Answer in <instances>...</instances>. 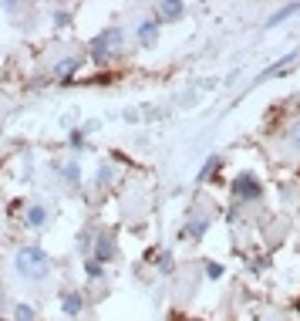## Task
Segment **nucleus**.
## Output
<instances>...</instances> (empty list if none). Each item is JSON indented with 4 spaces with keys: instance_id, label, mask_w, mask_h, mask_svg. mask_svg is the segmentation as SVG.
Returning <instances> with one entry per match:
<instances>
[{
    "instance_id": "obj_10",
    "label": "nucleus",
    "mask_w": 300,
    "mask_h": 321,
    "mask_svg": "<svg viewBox=\"0 0 300 321\" xmlns=\"http://www.w3.org/2000/svg\"><path fill=\"white\" fill-rule=\"evenodd\" d=\"M14 315H17V321H34V311H31L27 304H17V311H14Z\"/></svg>"
},
{
    "instance_id": "obj_8",
    "label": "nucleus",
    "mask_w": 300,
    "mask_h": 321,
    "mask_svg": "<svg viewBox=\"0 0 300 321\" xmlns=\"http://www.w3.org/2000/svg\"><path fill=\"white\" fill-rule=\"evenodd\" d=\"M155 31H159V20H145V24H142V31H138V38H142V41H152V38H155Z\"/></svg>"
},
{
    "instance_id": "obj_7",
    "label": "nucleus",
    "mask_w": 300,
    "mask_h": 321,
    "mask_svg": "<svg viewBox=\"0 0 300 321\" xmlns=\"http://www.w3.org/2000/svg\"><path fill=\"white\" fill-rule=\"evenodd\" d=\"M297 10H300V3H287L280 14H273V17H270V27H273V24H280L283 17H290V14H297Z\"/></svg>"
},
{
    "instance_id": "obj_1",
    "label": "nucleus",
    "mask_w": 300,
    "mask_h": 321,
    "mask_svg": "<svg viewBox=\"0 0 300 321\" xmlns=\"http://www.w3.org/2000/svg\"><path fill=\"white\" fill-rule=\"evenodd\" d=\"M47 267H51V261H47V254L41 247H24L17 254V270L24 277H44Z\"/></svg>"
},
{
    "instance_id": "obj_4",
    "label": "nucleus",
    "mask_w": 300,
    "mask_h": 321,
    "mask_svg": "<svg viewBox=\"0 0 300 321\" xmlns=\"http://www.w3.org/2000/svg\"><path fill=\"white\" fill-rule=\"evenodd\" d=\"M115 254V244H112V233H101L98 237V261H108Z\"/></svg>"
},
{
    "instance_id": "obj_13",
    "label": "nucleus",
    "mask_w": 300,
    "mask_h": 321,
    "mask_svg": "<svg viewBox=\"0 0 300 321\" xmlns=\"http://www.w3.org/2000/svg\"><path fill=\"white\" fill-rule=\"evenodd\" d=\"M206 274H209V277H223V267L216 264V261H209V264H206Z\"/></svg>"
},
{
    "instance_id": "obj_5",
    "label": "nucleus",
    "mask_w": 300,
    "mask_h": 321,
    "mask_svg": "<svg viewBox=\"0 0 300 321\" xmlns=\"http://www.w3.org/2000/svg\"><path fill=\"white\" fill-rule=\"evenodd\" d=\"M182 14H186L182 3H162V17H166V20H179Z\"/></svg>"
},
{
    "instance_id": "obj_12",
    "label": "nucleus",
    "mask_w": 300,
    "mask_h": 321,
    "mask_svg": "<svg viewBox=\"0 0 300 321\" xmlns=\"http://www.w3.org/2000/svg\"><path fill=\"white\" fill-rule=\"evenodd\" d=\"M216 162H219V156H209V159H206V166H203V172H199V179H206L209 172H213V166H216Z\"/></svg>"
},
{
    "instance_id": "obj_6",
    "label": "nucleus",
    "mask_w": 300,
    "mask_h": 321,
    "mask_svg": "<svg viewBox=\"0 0 300 321\" xmlns=\"http://www.w3.org/2000/svg\"><path fill=\"white\" fill-rule=\"evenodd\" d=\"M206 227H209L206 220H192V223H189V230H186V233H189V237H192V240H199V237L206 233Z\"/></svg>"
},
{
    "instance_id": "obj_11",
    "label": "nucleus",
    "mask_w": 300,
    "mask_h": 321,
    "mask_svg": "<svg viewBox=\"0 0 300 321\" xmlns=\"http://www.w3.org/2000/svg\"><path fill=\"white\" fill-rule=\"evenodd\" d=\"M27 220H31L34 227H41V223H44V210H41V207H34L31 213H27Z\"/></svg>"
},
{
    "instance_id": "obj_14",
    "label": "nucleus",
    "mask_w": 300,
    "mask_h": 321,
    "mask_svg": "<svg viewBox=\"0 0 300 321\" xmlns=\"http://www.w3.org/2000/svg\"><path fill=\"white\" fill-rule=\"evenodd\" d=\"M88 277H98V274H101V261H88Z\"/></svg>"
},
{
    "instance_id": "obj_16",
    "label": "nucleus",
    "mask_w": 300,
    "mask_h": 321,
    "mask_svg": "<svg viewBox=\"0 0 300 321\" xmlns=\"http://www.w3.org/2000/svg\"><path fill=\"white\" fill-rule=\"evenodd\" d=\"M297 311H300V301H297Z\"/></svg>"
},
{
    "instance_id": "obj_2",
    "label": "nucleus",
    "mask_w": 300,
    "mask_h": 321,
    "mask_svg": "<svg viewBox=\"0 0 300 321\" xmlns=\"http://www.w3.org/2000/svg\"><path fill=\"white\" fill-rule=\"evenodd\" d=\"M118 41H122V31H105V34H98V38L91 41V54H94V61H105V57H108V51H112Z\"/></svg>"
},
{
    "instance_id": "obj_15",
    "label": "nucleus",
    "mask_w": 300,
    "mask_h": 321,
    "mask_svg": "<svg viewBox=\"0 0 300 321\" xmlns=\"http://www.w3.org/2000/svg\"><path fill=\"white\" fill-rule=\"evenodd\" d=\"M78 61H64V64H61V68H57V75H68V71H71V68H75Z\"/></svg>"
},
{
    "instance_id": "obj_9",
    "label": "nucleus",
    "mask_w": 300,
    "mask_h": 321,
    "mask_svg": "<svg viewBox=\"0 0 300 321\" xmlns=\"http://www.w3.org/2000/svg\"><path fill=\"white\" fill-rule=\"evenodd\" d=\"M64 311H68V315H78V311H81V298H78V294H68V298H64Z\"/></svg>"
},
{
    "instance_id": "obj_3",
    "label": "nucleus",
    "mask_w": 300,
    "mask_h": 321,
    "mask_svg": "<svg viewBox=\"0 0 300 321\" xmlns=\"http://www.w3.org/2000/svg\"><path fill=\"white\" fill-rule=\"evenodd\" d=\"M233 193H236V200H257V196H260V183H257L253 176H240V179L233 183Z\"/></svg>"
}]
</instances>
